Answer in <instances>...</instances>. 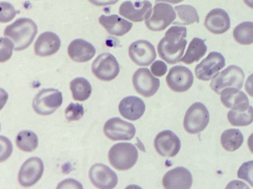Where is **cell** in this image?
<instances>
[{"instance_id":"cell-1","label":"cell","mask_w":253,"mask_h":189,"mask_svg":"<svg viewBox=\"0 0 253 189\" xmlns=\"http://www.w3.org/2000/svg\"><path fill=\"white\" fill-rule=\"evenodd\" d=\"M186 27L172 26L165 33L157 46L160 57L170 64L180 61L187 44Z\"/></svg>"},{"instance_id":"cell-2","label":"cell","mask_w":253,"mask_h":189,"mask_svg":"<svg viewBox=\"0 0 253 189\" xmlns=\"http://www.w3.org/2000/svg\"><path fill=\"white\" fill-rule=\"evenodd\" d=\"M38 33V27L31 19L20 18L7 26L4 35L10 38L14 44L15 51H21L28 47Z\"/></svg>"},{"instance_id":"cell-3","label":"cell","mask_w":253,"mask_h":189,"mask_svg":"<svg viewBox=\"0 0 253 189\" xmlns=\"http://www.w3.org/2000/svg\"><path fill=\"white\" fill-rule=\"evenodd\" d=\"M138 157V150L131 143H118L110 149L108 159L110 164L119 170H126L136 163Z\"/></svg>"},{"instance_id":"cell-4","label":"cell","mask_w":253,"mask_h":189,"mask_svg":"<svg viewBox=\"0 0 253 189\" xmlns=\"http://www.w3.org/2000/svg\"><path fill=\"white\" fill-rule=\"evenodd\" d=\"M245 79L243 70L235 65H231L219 73H217L212 79L210 87L217 94L227 88L241 89Z\"/></svg>"},{"instance_id":"cell-5","label":"cell","mask_w":253,"mask_h":189,"mask_svg":"<svg viewBox=\"0 0 253 189\" xmlns=\"http://www.w3.org/2000/svg\"><path fill=\"white\" fill-rule=\"evenodd\" d=\"M61 92L53 88L43 89L34 97L32 106L34 111L41 115L52 114L62 104Z\"/></svg>"},{"instance_id":"cell-6","label":"cell","mask_w":253,"mask_h":189,"mask_svg":"<svg viewBox=\"0 0 253 189\" xmlns=\"http://www.w3.org/2000/svg\"><path fill=\"white\" fill-rule=\"evenodd\" d=\"M210 121V114L207 107L197 102L187 110L183 121L185 130L189 133L196 134L203 131Z\"/></svg>"},{"instance_id":"cell-7","label":"cell","mask_w":253,"mask_h":189,"mask_svg":"<svg viewBox=\"0 0 253 189\" xmlns=\"http://www.w3.org/2000/svg\"><path fill=\"white\" fill-rule=\"evenodd\" d=\"M91 70L98 79L110 81L118 76L120 66L116 58L112 54L105 52L100 54L94 60Z\"/></svg>"},{"instance_id":"cell-8","label":"cell","mask_w":253,"mask_h":189,"mask_svg":"<svg viewBox=\"0 0 253 189\" xmlns=\"http://www.w3.org/2000/svg\"><path fill=\"white\" fill-rule=\"evenodd\" d=\"M175 18L176 13L171 5L159 3L154 6L152 14L145 23L150 30L159 32L165 30Z\"/></svg>"},{"instance_id":"cell-9","label":"cell","mask_w":253,"mask_h":189,"mask_svg":"<svg viewBox=\"0 0 253 189\" xmlns=\"http://www.w3.org/2000/svg\"><path fill=\"white\" fill-rule=\"evenodd\" d=\"M103 131L106 136L113 141L130 140L134 136L136 129L132 124L114 117L105 123Z\"/></svg>"},{"instance_id":"cell-10","label":"cell","mask_w":253,"mask_h":189,"mask_svg":"<svg viewBox=\"0 0 253 189\" xmlns=\"http://www.w3.org/2000/svg\"><path fill=\"white\" fill-rule=\"evenodd\" d=\"M132 84L135 91L145 97L155 94L160 86V80L153 76L147 68H139L135 71Z\"/></svg>"},{"instance_id":"cell-11","label":"cell","mask_w":253,"mask_h":189,"mask_svg":"<svg viewBox=\"0 0 253 189\" xmlns=\"http://www.w3.org/2000/svg\"><path fill=\"white\" fill-rule=\"evenodd\" d=\"M225 65L224 57L220 53L212 52L204 59L195 68L197 78L209 81L213 78Z\"/></svg>"},{"instance_id":"cell-12","label":"cell","mask_w":253,"mask_h":189,"mask_svg":"<svg viewBox=\"0 0 253 189\" xmlns=\"http://www.w3.org/2000/svg\"><path fill=\"white\" fill-rule=\"evenodd\" d=\"M166 83L173 92L181 93L188 91L192 86L194 77L191 71L182 65L172 67L166 76Z\"/></svg>"},{"instance_id":"cell-13","label":"cell","mask_w":253,"mask_h":189,"mask_svg":"<svg viewBox=\"0 0 253 189\" xmlns=\"http://www.w3.org/2000/svg\"><path fill=\"white\" fill-rule=\"evenodd\" d=\"M43 170V163L41 158L38 157L28 158L23 163L19 171V183L24 187L34 185L42 177Z\"/></svg>"},{"instance_id":"cell-14","label":"cell","mask_w":253,"mask_h":189,"mask_svg":"<svg viewBox=\"0 0 253 189\" xmlns=\"http://www.w3.org/2000/svg\"><path fill=\"white\" fill-rule=\"evenodd\" d=\"M89 178L95 187L102 189L114 188L118 181L116 173L108 166L100 163L91 167Z\"/></svg>"},{"instance_id":"cell-15","label":"cell","mask_w":253,"mask_h":189,"mask_svg":"<svg viewBox=\"0 0 253 189\" xmlns=\"http://www.w3.org/2000/svg\"><path fill=\"white\" fill-rule=\"evenodd\" d=\"M119 11L121 16L131 21L142 22L151 16L152 4L146 0L135 1L127 0L121 4Z\"/></svg>"},{"instance_id":"cell-16","label":"cell","mask_w":253,"mask_h":189,"mask_svg":"<svg viewBox=\"0 0 253 189\" xmlns=\"http://www.w3.org/2000/svg\"><path fill=\"white\" fill-rule=\"evenodd\" d=\"M128 55L139 66H148L157 56L154 46L146 40H138L131 43L128 48Z\"/></svg>"},{"instance_id":"cell-17","label":"cell","mask_w":253,"mask_h":189,"mask_svg":"<svg viewBox=\"0 0 253 189\" xmlns=\"http://www.w3.org/2000/svg\"><path fill=\"white\" fill-rule=\"evenodd\" d=\"M154 145L157 152L162 157H173L179 152L181 142L178 137L172 131L165 130L156 136Z\"/></svg>"},{"instance_id":"cell-18","label":"cell","mask_w":253,"mask_h":189,"mask_svg":"<svg viewBox=\"0 0 253 189\" xmlns=\"http://www.w3.org/2000/svg\"><path fill=\"white\" fill-rule=\"evenodd\" d=\"M193 182L190 172L184 167H177L164 175L162 185L165 189H189Z\"/></svg>"},{"instance_id":"cell-19","label":"cell","mask_w":253,"mask_h":189,"mask_svg":"<svg viewBox=\"0 0 253 189\" xmlns=\"http://www.w3.org/2000/svg\"><path fill=\"white\" fill-rule=\"evenodd\" d=\"M204 25L214 34H221L230 27V19L228 13L221 8H214L207 15Z\"/></svg>"},{"instance_id":"cell-20","label":"cell","mask_w":253,"mask_h":189,"mask_svg":"<svg viewBox=\"0 0 253 189\" xmlns=\"http://www.w3.org/2000/svg\"><path fill=\"white\" fill-rule=\"evenodd\" d=\"M60 45V39L56 33L45 32L37 38L34 44V51L39 56H49L57 52Z\"/></svg>"},{"instance_id":"cell-21","label":"cell","mask_w":253,"mask_h":189,"mask_svg":"<svg viewBox=\"0 0 253 189\" xmlns=\"http://www.w3.org/2000/svg\"><path fill=\"white\" fill-rule=\"evenodd\" d=\"M121 115L130 121L139 119L143 115L146 106L144 101L139 97L128 96L124 98L119 105Z\"/></svg>"},{"instance_id":"cell-22","label":"cell","mask_w":253,"mask_h":189,"mask_svg":"<svg viewBox=\"0 0 253 189\" xmlns=\"http://www.w3.org/2000/svg\"><path fill=\"white\" fill-rule=\"evenodd\" d=\"M220 100L226 107L245 111L249 107V100L242 91L234 88H227L220 93Z\"/></svg>"},{"instance_id":"cell-23","label":"cell","mask_w":253,"mask_h":189,"mask_svg":"<svg viewBox=\"0 0 253 189\" xmlns=\"http://www.w3.org/2000/svg\"><path fill=\"white\" fill-rule=\"evenodd\" d=\"M96 53L94 47L83 39H75L69 45L68 54L74 62L84 63L92 59Z\"/></svg>"},{"instance_id":"cell-24","label":"cell","mask_w":253,"mask_h":189,"mask_svg":"<svg viewBox=\"0 0 253 189\" xmlns=\"http://www.w3.org/2000/svg\"><path fill=\"white\" fill-rule=\"evenodd\" d=\"M98 21L110 34L117 36L125 35L130 30L132 26V23L116 14L108 16L102 14Z\"/></svg>"},{"instance_id":"cell-25","label":"cell","mask_w":253,"mask_h":189,"mask_svg":"<svg viewBox=\"0 0 253 189\" xmlns=\"http://www.w3.org/2000/svg\"><path fill=\"white\" fill-rule=\"evenodd\" d=\"M207 47L205 44L204 40L194 37L190 42L186 52L181 62L186 64H189L195 62H198L206 54Z\"/></svg>"},{"instance_id":"cell-26","label":"cell","mask_w":253,"mask_h":189,"mask_svg":"<svg viewBox=\"0 0 253 189\" xmlns=\"http://www.w3.org/2000/svg\"><path fill=\"white\" fill-rule=\"evenodd\" d=\"M243 142L244 136L238 129H227L221 135V144L225 150L229 152L235 151L239 149Z\"/></svg>"},{"instance_id":"cell-27","label":"cell","mask_w":253,"mask_h":189,"mask_svg":"<svg viewBox=\"0 0 253 189\" xmlns=\"http://www.w3.org/2000/svg\"><path fill=\"white\" fill-rule=\"evenodd\" d=\"M70 88L75 100L83 101L90 96L91 86L88 80L83 77L74 79L70 83Z\"/></svg>"},{"instance_id":"cell-28","label":"cell","mask_w":253,"mask_h":189,"mask_svg":"<svg viewBox=\"0 0 253 189\" xmlns=\"http://www.w3.org/2000/svg\"><path fill=\"white\" fill-rule=\"evenodd\" d=\"M177 18L172 24L188 25L199 22V17L196 9L190 5L182 4L174 7Z\"/></svg>"},{"instance_id":"cell-29","label":"cell","mask_w":253,"mask_h":189,"mask_svg":"<svg viewBox=\"0 0 253 189\" xmlns=\"http://www.w3.org/2000/svg\"><path fill=\"white\" fill-rule=\"evenodd\" d=\"M15 141L17 147L26 152L34 151L37 148L39 143L37 135L29 130H24L19 132Z\"/></svg>"},{"instance_id":"cell-30","label":"cell","mask_w":253,"mask_h":189,"mask_svg":"<svg viewBox=\"0 0 253 189\" xmlns=\"http://www.w3.org/2000/svg\"><path fill=\"white\" fill-rule=\"evenodd\" d=\"M229 122L233 126H243L253 122V107L245 111L231 109L227 113Z\"/></svg>"},{"instance_id":"cell-31","label":"cell","mask_w":253,"mask_h":189,"mask_svg":"<svg viewBox=\"0 0 253 189\" xmlns=\"http://www.w3.org/2000/svg\"><path fill=\"white\" fill-rule=\"evenodd\" d=\"M235 40L242 45L253 43V22H243L235 27L233 31Z\"/></svg>"},{"instance_id":"cell-32","label":"cell","mask_w":253,"mask_h":189,"mask_svg":"<svg viewBox=\"0 0 253 189\" xmlns=\"http://www.w3.org/2000/svg\"><path fill=\"white\" fill-rule=\"evenodd\" d=\"M84 109L82 104L70 103L65 110L66 119L69 122L78 121L84 115Z\"/></svg>"},{"instance_id":"cell-33","label":"cell","mask_w":253,"mask_h":189,"mask_svg":"<svg viewBox=\"0 0 253 189\" xmlns=\"http://www.w3.org/2000/svg\"><path fill=\"white\" fill-rule=\"evenodd\" d=\"M237 176L253 187V160L244 162L237 171Z\"/></svg>"},{"instance_id":"cell-34","label":"cell","mask_w":253,"mask_h":189,"mask_svg":"<svg viewBox=\"0 0 253 189\" xmlns=\"http://www.w3.org/2000/svg\"><path fill=\"white\" fill-rule=\"evenodd\" d=\"M0 18L1 23H7L13 19L16 14V10L13 6L9 2H0Z\"/></svg>"},{"instance_id":"cell-35","label":"cell","mask_w":253,"mask_h":189,"mask_svg":"<svg viewBox=\"0 0 253 189\" xmlns=\"http://www.w3.org/2000/svg\"><path fill=\"white\" fill-rule=\"evenodd\" d=\"M0 42V62L3 63L11 57L14 46L9 38L1 37Z\"/></svg>"},{"instance_id":"cell-36","label":"cell","mask_w":253,"mask_h":189,"mask_svg":"<svg viewBox=\"0 0 253 189\" xmlns=\"http://www.w3.org/2000/svg\"><path fill=\"white\" fill-rule=\"evenodd\" d=\"M150 68L152 73L158 77H161L164 75L168 69L166 64L160 60L154 62L151 65Z\"/></svg>"},{"instance_id":"cell-37","label":"cell","mask_w":253,"mask_h":189,"mask_svg":"<svg viewBox=\"0 0 253 189\" xmlns=\"http://www.w3.org/2000/svg\"><path fill=\"white\" fill-rule=\"evenodd\" d=\"M57 188H81L82 189V185L77 181L73 179H68L60 183Z\"/></svg>"},{"instance_id":"cell-38","label":"cell","mask_w":253,"mask_h":189,"mask_svg":"<svg viewBox=\"0 0 253 189\" xmlns=\"http://www.w3.org/2000/svg\"><path fill=\"white\" fill-rule=\"evenodd\" d=\"M92 4L97 6H103L113 5L117 3L119 0H88Z\"/></svg>"},{"instance_id":"cell-39","label":"cell","mask_w":253,"mask_h":189,"mask_svg":"<svg viewBox=\"0 0 253 189\" xmlns=\"http://www.w3.org/2000/svg\"><path fill=\"white\" fill-rule=\"evenodd\" d=\"M245 88L247 93L251 96L253 97V73L251 74L247 78Z\"/></svg>"},{"instance_id":"cell-40","label":"cell","mask_w":253,"mask_h":189,"mask_svg":"<svg viewBox=\"0 0 253 189\" xmlns=\"http://www.w3.org/2000/svg\"><path fill=\"white\" fill-rule=\"evenodd\" d=\"M247 144L250 151L253 154V133L249 137Z\"/></svg>"},{"instance_id":"cell-41","label":"cell","mask_w":253,"mask_h":189,"mask_svg":"<svg viewBox=\"0 0 253 189\" xmlns=\"http://www.w3.org/2000/svg\"><path fill=\"white\" fill-rule=\"evenodd\" d=\"M183 0H156L155 2L160 1L168 2L172 4H176L182 1Z\"/></svg>"},{"instance_id":"cell-42","label":"cell","mask_w":253,"mask_h":189,"mask_svg":"<svg viewBox=\"0 0 253 189\" xmlns=\"http://www.w3.org/2000/svg\"><path fill=\"white\" fill-rule=\"evenodd\" d=\"M245 3L250 8H253V0H243Z\"/></svg>"}]
</instances>
